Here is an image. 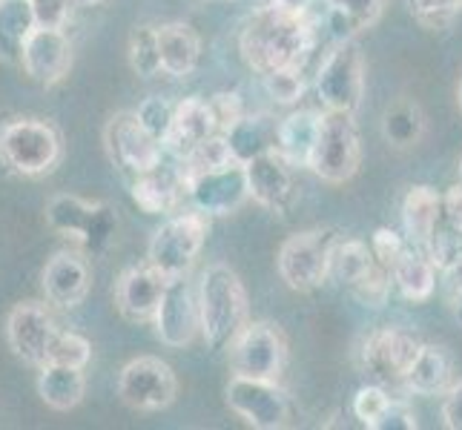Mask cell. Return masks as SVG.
Returning a JSON list of instances; mask_svg holds the SVG:
<instances>
[{"instance_id":"cell-46","label":"cell","mask_w":462,"mask_h":430,"mask_svg":"<svg viewBox=\"0 0 462 430\" xmlns=\"http://www.w3.org/2000/svg\"><path fill=\"white\" fill-rule=\"evenodd\" d=\"M417 427L420 422L413 407L405 399H391V407L385 410V416H382L376 430H417Z\"/></svg>"},{"instance_id":"cell-8","label":"cell","mask_w":462,"mask_h":430,"mask_svg":"<svg viewBox=\"0 0 462 430\" xmlns=\"http://www.w3.org/2000/svg\"><path fill=\"white\" fill-rule=\"evenodd\" d=\"M227 364L233 376L279 381L288 364V342L273 325L247 322L227 344Z\"/></svg>"},{"instance_id":"cell-39","label":"cell","mask_w":462,"mask_h":430,"mask_svg":"<svg viewBox=\"0 0 462 430\" xmlns=\"http://www.w3.org/2000/svg\"><path fill=\"white\" fill-rule=\"evenodd\" d=\"M391 273L385 267H374L371 273H365L356 284H350L347 290H350V296H354L359 305H365V307H374V310H379V307H385L388 305V298H391Z\"/></svg>"},{"instance_id":"cell-44","label":"cell","mask_w":462,"mask_h":430,"mask_svg":"<svg viewBox=\"0 0 462 430\" xmlns=\"http://www.w3.org/2000/svg\"><path fill=\"white\" fill-rule=\"evenodd\" d=\"M207 106H210L218 133H227L230 126L245 115V104L238 98V92H216L213 98H207Z\"/></svg>"},{"instance_id":"cell-42","label":"cell","mask_w":462,"mask_h":430,"mask_svg":"<svg viewBox=\"0 0 462 430\" xmlns=\"http://www.w3.org/2000/svg\"><path fill=\"white\" fill-rule=\"evenodd\" d=\"M172 109H175V104H170L167 98H158V95H152V98H147L144 104L135 109V118L141 121V126H144V130L155 141H164L170 124H172Z\"/></svg>"},{"instance_id":"cell-45","label":"cell","mask_w":462,"mask_h":430,"mask_svg":"<svg viewBox=\"0 0 462 430\" xmlns=\"http://www.w3.org/2000/svg\"><path fill=\"white\" fill-rule=\"evenodd\" d=\"M32 9H35L38 26L63 29L72 18L75 0H32Z\"/></svg>"},{"instance_id":"cell-25","label":"cell","mask_w":462,"mask_h":430,"mask_svg":"<svg viewBox=\"0 0 462 430\" xmlns=\"http://www.w3.org/2000/svg\"><path fill=\"white\" fill-rule=\"evenodd\" d=\"M442 221V196L434 187L417 184L402 198V227L411 247H422Z\"/></svg>"},{"instance_id":"cell-22","label":"cell","mask_w":462,"mask_h":430,"mask_svg":"<svg viewBox=\"0 0 462 430\" xmlns=\"http://www.w3.org/2000/svg\"><path fill=\"white\" fill-rule=\"evenodd\" d=\"M218 133L210 106L199 95H189V98L179 101L172 109V124L162 141V147L170 158H184L189 150L201 143L207 135Z\"/></svg>"},{"instance_id":"cell-24","label":"cell","mask_w":462,"mask_h":430,"mask_svg":"<svg viewBox=\"0 0 462 430\" xmlns=\"http://www.w3.org/2000/svg\"><path fill=\"white\" fill-rule=\"evenodd\" d=\"M158 29V55H162V72L170 78H187L199 69L201 60V38L187 23H164Z\"/></svg>"},{"instance_id":"cell-23","label":"cell","mask_w":462,"mask_h":430,"mask_svg":"<svg viewBox=\"0 0 462 430\" xmlns=\"http://www.w3.org/2000/svg\"><path fill=\"white\" fill-rule=\"evenodd\" d=\"M322 113L319 109H296L276 124V152L296 169H308L313 143L319 135Z\"/></svg>"},{"instance_id":"cell-7","label":"cell","mask_w":462,"mask_h":430,"mask_svg":"<svg viewBox=\"0 0 462 430\" xmlns=\"http://www.w3.org/2000/svg\"><path fill=\"white\" fill-rule=\"evenodd\" d=\"M316 95L325 109L333 113L354 115L362 106L365 95V58L354 38L337 41V46L328 52L322 67L316 69Z\"/></svg>"},{"instance_id":"cell-10","label":"cell","mask_w":462,"mask_h":430,"mask_svg":"<svg viewBox=\"0 0 462 430\" xmlns=\"http://www.w3.org/2000/svg\"><path fill=\"white\" fill-rule=\"evenodd\" d=\"M179 393V379L167 361L155 356H138L126 361L118 376V396L126 407L152 413L164 410L175 402Z\"/></svg>"},{"instance_id":"cell-6","label":"cell","mask_w":462,"mask_h":430,"mask_svg":"<svg viewBox=\"0 0 462 430\" xmlns=\"http://www.w3.org/2000/svg\"><path fill=\"white\" fill-rule=\"evenodd\" d=\"M207 230H210V215L199 210L170 215L150 238L147 264L167 279L187 276L204 247Z\"/></svg>"},{"instance_id":"cell-18","label":"cell","mask_w":462,"mask_h":430,"mask_svg":"<svg viewBox=\"0 0 462 430\" xmlns=\"http://www.w3.org/2000/svg\"><path fill=\"white\" fill-rule=\"evenodd\" d=\"M247 172V187H250V198L267 206L273 213H288L299 198V187H296V167H291L284 158L270 150L256 155L253 161L245 164Z\"/></svg>"},{"instance_id":"cell-36","label":"cell","mask_w":462,"mask_h":430,"mask_svg":"<svg viewBox=\"0 0 462 430\" xmlns=\"http://www.w3.org/2000/svg\"><path fill=\"white\" fill-rule=\"evenodd\" d=\"M130 67L138 78L162 75V55H158L155 26H138L130 35Z\"/></svg>"},{"instance_id":"cell-30","label":"cell","mask_w":462,"mask_h":430,"mask_svg":"<svg viewBox=\"0 0 462 430\" xmlns=\"http://www.w3.org/2000/svg\"><path fill=\"white\" fill-rule=\"evenodd\" d=\"M35 26L32 0H0V60L21 63L23 43Z\"/></svg>"},{"instance_id":"cell-51","label":"cell","mask_w":462,"mask_h":430,"mask_svg":"<svg viewBox=\"0 0 462 430\" xmlns=\"http://www.w3.org/2000/svg\"><path fill=\"white\" fill-rule=\"evenodd\" d=\"M457 106H459V113H462V81H459V87H457Z\"/></svg>"},{"instance_id":"cell-20","label":"cell","mask_w":462,"mask_h":430,"mask_svg":"<svg viewBox=\"0 0 462 430\" xmlns=\"http://www.w3.org/2000/svg\"><path fill=\"white\" fill-rule=\"evenodd\" d=\"M41 287L43 296L52 307H78L87 298L92 276H89V264L84 261L81 252L72 250H60L46 261L43 273H41Z\"/></svg>"},{"instance_id":"cell-3","label":"cell","mask_w":462,"mask_h":430,"mask_svg":"<svg viewBox=\"0 0 462 430\" xmlns=\"http://www.w3.org/2000/svg\"><path fill=\"white\" fill-rule=\"evenodd\" d=\"M60 155L63 141L50 121L18 118L0 130V158L12 172L23 175V178L50 175L60 164Z\"/></svg>"},{"instance_id":"cell-48","label":"cell","mask_w":462,"mask_h":430,"mask_svg":"<svg viewBox=\"0 0 462 430\" xmlns=\"http://www.w3.org/2000/svg\"><path fill=\"white\" fill-rule=\"evenodd\" d=\"M442 218L462 233V184L448 187V193L442 196Z\"/></svg>"},{"instance_id":"cell-1","label":"cell","mask_w":462,"mask_h":430,"mask_svg":"<svg viewBox=\"0 0 462 430\" xmlns=\"http://www.w3.org/2000/svg\"><path fill=\"white\" fill-rule=\"evenodd\" d=\"M325 23L328 0H264L242 26L238 52L259 75L305 67Z\"/></svg>"},{"instance_id":"cell-52","label":"cell","mask_w":462,"mask_h":430,"mask_svg":"<svg viewBox=\"0 0 462 430\" xmlns=\"http://www.w3.org/2000/svg\"><path fill=\"white\" fill-rule=\"evenodd\" d=\"M459 184H462V158H459Z\"/></svg>"},{"instance_id":"cell-2","label":"cell","mask_w":462,"mask_h":430,"mask_svg":"<svg viewBox=\"0 0 462 430\" xmlns=\"http://www.w3.org/2000/svg\"><path fill=\"white\" fill-rule=\"evenodd\" d=\"M199 333L210 350H227L236 333L247 325V290L242 279L227 264H210L201 273L199 287Z\"/></svg>"},{"instance_id":"cell-11","label":"cell","mask_w":462,"mask_h":430,"mask_svg":"<svg viewBox=\"0 0 462 430\" xmlns=\"http://www.w3.org/2000/svg\"><path fill=\"white\" fill-rule=\"evenodd\" d=\"M227 405L256 430H282L291 425V399L279 381L233 376L227 385Z\"/></svg>"},{"instance_id":"cell-9","label":"cell","mask_w":462,"mask_h":430,"mask_svg":"<svg viewBox=\"0 0 462 430\" xmlns=\"http://www.w3.org/2000/svg\"><path fill=\"white\" fill-rule=\"evenodd\" d=\"M333 230H305L291 235L279 250V276L296 293H310L330 279V250L337 244Z\"/></svg>"},{"instance_id":"cell-50","label":"cell","mask_w":462,"mask_h":430,"mask_svg":"<svg viewBox=\"0 0 462 430\" xmlns=\"http://www.w3.org/2000/svg\"><path fill=\"white\" fill-rule=\"evenodd\" d=\"M104 0H75V6H98Z\"/></svg>"},{"instance_id":"cell-12","label":"cell","mask_w":462,"mask_h":430,"mask_svg":"<svg viewBox=\"0 0 462 430\" xmlns=\"http://www.w3.org/2000/svg\"><path fill=\"white\" fill-rule=\"evenodd\" d=\"M104 147H106L109 161H113L126 178H135V175L152 169L164 158L162 141H155L144 126H141L135 113H116L106 121Z\"/></svg>"},{"instance_id":"cell-15","label":"cell","mask_w":462,"mask_h":430,"mask_svg":"<svg viewBox=\"0 0 462 430\" xmlns=\"http://www.w3.org/2000/svg\"><path fill=\"white\" fill-rule=\"evenodd\" d=\"M155 336L167 347H187L199 336V298L187 276L167 279L164 296L152 316Z\"/></svg>"},{"instance_id":"cell-26","label":"cell","mask_w":462,"mask_h":430,"mask_svg":"<svg viewBox=\"0 0 462 430\" xmlns=\"http://www.w3.org/2000/svg\"><path fill=\"white\" fill-rule=\"evenodd\" d=\"M87 393V379L81 368L46 361L38 368V396L52 410H72L81 405Z\"/></svg>"},{"instance_id":"cell-47","label":"cell","mask_w":462,"mask_h":430,"mask_svg":"<svg viewBox=\"0 0 462 430\" xmlns=\"http://www.w3.org/2000/svg\"><path fill=\"white\" fill-rule=\"evenodd\" d=\"M442 425L448 430H462V379L448 385L442 399Z\"/></svg>"},{"instance_id":"cell-13","label":"cell","mask_w":462,"mask_h":430,"mask_svg":"<svg viewBox=\"0 0 462 430\" xmlns=\"http://www.w3.org/2000/svg\"><path fill=\"white\" fill-rule=\"evenodd\" d=\"M420 347L422 342L417 339V333L396 325L379 327L362 344V368L376 385H393V381L405 379Z\"/></svg>"},{"instance_id":"cell-14","label":"cell","mask_w":462,"mask_h":430,"mask_svg":"<svg viewBox=\"0 0 462 430\" xmlns=\"http://www.w3.org/2000/svg\"><path fill=\"white\" fill-rule=\"evenodd\" d=\"M187 198L193 210L204 215H230L245 201H250L247 172L245 164H227L210 172H201L196 178L187 181Z\"/></svg>"},{"instance_id":"cell-28","label":"cell","mask_w":462,"mask_h":430,"mask_svg":"<svg viewBox=\"0 0 462 430\" xmlns=\"http://www.w3.org/2000/svg\"><path fill=\"white\" fill-rule=\"evenodd\" d=\"M391 284L405 301H428L437 290V267L422 256V250L408 247L402 259L391 267Z\"/></svg>"},{"instance_id":"cell-35","label":"cell","mask_w":462,"mask_h":430,"mask_svg":"<svg viewBox=\"0 0 462 430\" xmlns=\"http://www.w3.org/2000/svg\"><path fill=\"white\" fill-rule=\"evenodd\" d=\"M422 256L437 267V273H445L448 267H454L462 259V233L454 230L448 221H439L437 230L431 233V238L420 247Z\"/></svg>"},{"instance_id":"cell-4","label":"cell","mask_w":462,"mask_h":430,"mask_svg":"<svg viewBox=\"0 0 462 430\" xmlns=\"http://www.w3.org/2000/svg\"><path fill=\"white\" fill-rule=\"evenodd\" d=\"M46 224L69 238L92 256H104L118 230V215L109 204L87 201L78 196H55L46 204Z\"/></svg>"},{"instance_id":"cell-43","label":"cell","mask_w":462,"mask_h":430,"mask_svg":"<svg viewBox=\"0 0 462 430\" xmlns=\"http://www.w3.org/2000/svg\"><path fill=\"white\" fill-rule=\"evenodd\" d=\"M408 238H402L396 230L391 227H379L371 238V252H374V259L379 267H385L388 273H391V267L402 259V252L408 250Z\"/></svg>"},{"instance_id":"cell-16","label":"cell","mask_w":462,"mask_h":430,"mask_svg":"<svg viewBox=\"0 0 462 430\" xmlns=\"http://www.w3.org/2000/svg\"><path fill=\"white\" fill-rule=\"evenodd\" d=\"M55 318L52 310L38 301H21L14 305L9 318H6V342L12 347V353L23 359L26 364H41L50 356V344L55 339Z\"/></svg>"},{"instance_id":"cell-33","label":"cell","mask_w":462,"mask_h":430,"mask_svg":"<svg viewBox=\"0 0 462 430\" xmlns=\"http://www.w3.org/2000/svg\"><path fill=\"white\" fill-rule=\"evenodd\" d=\"M376 267V259L371 247L359 242V238H337V244L330 250V279L350 287L356 284L365 273H371Z\"/></svg>"},{"instance_id":"cell-17","label":"cell","mask_w":462,"mask_h":430,"mask_svg":"<svg viewBox=\"0 0 462 430\" xmlns=\"http://www.w3.org/2000/svg\"><path fill=\"white\" fill-rule=\"evenodd\" d=\"M23 72L41 87H55L72 69V41L63 29L35 26L21 52Z\"/></svg>"},{"instance_id":"cell-32","label":"cell","mask_w":462,"mask_h":430,"mask_svg":"<svg viewBox=\"0 0 462 430\" xmlns=\"http://www.w3.org/2000/svg\"><path fill=\"white\" fill-rule=\"evenodd\" d=\"M422 133H425V115L420 104L400 98L388 106L385 118H382V135H385L388 143H393V147H400V150L417 147Z\"/></svg>"},{"instance_id":"cell-38","label":"cell","mask_w":462,"mask_h":430,"mask_svg":"<svg viewBox=\"0 0 462 430\" xmlns=\"http://www.w3.org/2000/svg\"><path fill=\"white\" fill-rule=\"evenodd\" d=\"M89 359H92L89 339L81 336V333H72V330H58L50 344V356H46V361L69 364V368H81V371L89 364Z\"/></svg>"},{"instance_id":"cell-49","label":"cell","mask_w":462,"mask_h":430,"mask_svg":"<svg viewBox=\"0 0 462 430\" xmlns=\"http://www.w3.org/2000/svg\"><path fill=\"white\" fill-rule=\"evenodd\" d=\"M451 301H454V316H457V322L462 325V293H459V296H454Z\"/></svg>"},{"instance_id":"cell-31","label":"cell","mask_w":462,"mask_h":430,"mask_svg":"<svg viewBox=\"0 0 462 430\" xmlns=\"http://www.w3.org/2000/svg\"><path fill=\"white\" fill-rule=\"evenodd\" d=\"M385 9V0H328V23L337 41L356 38L359 32H368Z\"/></svg>"},{"instance_id":"cell-27","label":"cell","mask_w":462,"mask_h":430,"mask_svg":"<svg viewBox=\"0 0 462 430\" xmlns=\"http://www.w3.org/2000/svg\"><path fill=\"white\" fill-rule=\"evenodd\" d=\"M451 373H454V364L448 350L439 347V344H422L417 359L408 368L402 385L411 393H420V396H437L445 393L451 385Z\"/></svg>"},{"instance_id":"cell-29","label":"cell","mask_w":462,"mask_h":430,"mask_svg":"<svg viewBox=\"0 0 462 430\" xmlns=\"http://www.w3.org/2000/svg\"><path fill=\"white\" fill-rule=\"evenodd\" d=\"M233 161L247 164L256 155L276 150V121L267 115H242L225 133Z\"/></svg>"},{"instance_id":"cell-5","label":"cell","mask_w":462,"mask_h":430,"mask_svg":"<svg viewBox=\"0 0 462 430\" xmlns=\"http://www.w3.org/2000/svg\"><path fill=\"white\" fill-rule=\"evenodd\" d=\"M362 164V141L356 121L350 113L322 109V124L313 143L308 169L328 184H345Z\"/></svg>"},{"instance_id":"cell-19","label":"cell","mask_w":462,"mask_h":430,"mask_svg":"<svg viewBox=\"0 0 462 430\" xmlns=\"http://www.w3.org/2000/svg\"><path fill=\"white\" fill-rule=\"evenodd\" d=\"M130 181H133L130 196L138 204V210L147 215L175 213L187 198V181L179 167V158H172V161L162 158L152 169L135 175Z\"/></svg>"},{"instance_id":"cell-21","label":"cell","mask_w":462,"mask_h":430,"mask_svg":"<svg viewBox=\"0 0 462 430\" xmlns=\"http://www.w3.org/2000/svg\"><path fill=\"white\" fill-rule=\"evenodd\" d=\"M167 276L158 273L155 267H130L124 270L116 284V305L126 322H152L158 310V301L164 296Z\"/></svg>"},{"instance_id":"cell-40","label":"cell","mask_w":462,"mask_h":430,"mask_svg":"<svg viewBox=\"0 0 462 430\" xmlns=\"http://www.w3.org/2000/svg\"><path fill=\"white\" fill-rule=\"evenodd\" d=\"M391 399H393V396L385 390V385H376V381H374V385H365L354 396V416L365 427L376 430L382 416H385V410L391 407Z\"/></svg>"},{"instance_id":"cell-34","label":"cell","mask_w":462,"mask_h":430,"mask_svg":"<svg viewBox=\"0 0 462 430\" xmlns=\"http://www.w3.org/2000/svg\"><path fill=\"white\" fill-rule=\"evenodd\" d=\"M233 164V152L227 147V138L225 133H213L207 135L201 143H196L193 150H189L184 158H179V167L184 172V181L196 178L201 172H210V169H218V167H227Z\"/></svg>"},{"instance_id":"cell-41","label":"cell","mask_w":462,"mask_h":430,"mask_svg":"<svg viewBox=\"0 0 462 430\" xmlns=\"http://www.w3.org/2000/svg\"><path fill=\"white\" fill-rule=\"evenodd\" d=\"M408 6L425 29H445L462 9V0H408Z\"/></svg>"},{"instance_id":"cell-37","label":"cell","mask_w":462,"mask_h":430,"mask_svg":"<svg viewBox=\"0 0 462 430\" xmlns=\"http://www.w3.org/2000/svg\"><path fill=\"white\" fill-rule=\"evenodd\" d=\"M262 81H264V92L282 106L299 104L301 95H305V89H308L305 67H282V69L262 75Z\"/></svg>"}]
</instances>
